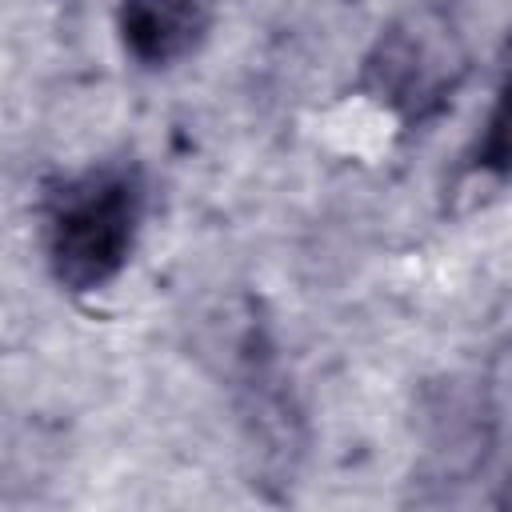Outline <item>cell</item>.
Here are the masks:
<instances>
[{"label": "cell", "instance_id": "6da1fadb", "mask_svg": "<svg viewBox=\"0 0 512 512\" xmlns=\"http://www.w3.org/2000/svg\"><path fill=\"white\" fill-rule=\"evenodd\" d=\"M148 208L136 160H100L68 176L44 208V256L52 280L88 296L108 288L132 260Z\"/></svg>", "mask_w": 512, "mask_h": 512}, {"label": "cell", "instance_id": "7a4b0ae2", "mask_svg": "<svg viewBox=\"0 0 512 512\" xmlns=\"http://www.w3.org/2000/svg\"><path fill=\"white\" fill-rule=\"evenodd\" d=\"M472 76V40L456 12L440 0L412 4L380 28L360 60L356 88L404 128L444 116Z\"/></svg>", "mask_w": 512, "mask_h": 512}, {"label": "cell", "instance_id": "3957f363", "mask_svg": "<svg viewBox=\"0 0 512 512\" xmlns=\"http://www.w3.org/2000/svg\"><path fill=\"white\" fill-rule=\"evenodd\" d=\"M212 28V0H120L116 32L140 68H172L188 60Z\"/></svg>", "mask_w": 512, "mask_h": 512}]
</instances>
